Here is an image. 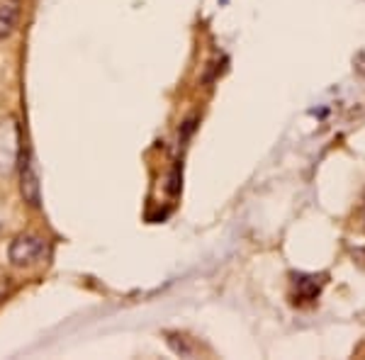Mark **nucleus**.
Instances as JSON below:
<instances>
[{
	"label": "nucleus",
	"mask_w": 365,
	"mask_h": 360,
	"mask_svg": "<svg viewBox=\"0 0 365 360\" xmlns=\"http://www.w3.org/2000/svg\"><path fill=\"white\" fill-rule=\"evenodd\" d=\"M46 251V244L42 236H34V234H22L10 244L8 249V258L13 265H32V263H39L42 261Z\"/></svg>",
	"instance_id": "1"
},
{
	"label": "nucleus",
	"mask_w": 365,
	"mask_h": 360,
	"mask_svg": "<svg viewBox=\"0 0 365 360\" xmlns=\"http://www.w3.org/2000/svg\"><path fill=\"white\" fill-rule=\"evenodd\" d=\"M20 132L15 122H3L0 125V170H10L20 156Z\"/></svg>",
	"instance_id": "2"
},
{
	"label": "nucleus",
	"mask_w": 365,
	"mask_h": 360,
	"mask_svg": "<svg viewBox=\"0 0 365 360\" xmlns=\"http://www.w3.org/2000/svg\"><path fill=\"white\" fill-rule=\"evenodd\" d=\"M20 158H22V175H20L22 197H25V202H29L32 207H39V178H37V170H34V166H32V158H29V153L20 151Z\"/></svg>",
	"instance_id": "3"
},
{
	"label": "nucleus",
	"mask_w": 365,
	"mask_h": 360,
	"mask_svg": "<svg viewBox=\"0 0 365 360\" xmlns=\"http://www.w3.org/2000/svg\"><path fill=\"white\" fill-rule=\"evenodd\" d=\"M20 0H0V42L15 32L17 22H20Z\"/></svg>",
	"instance_id": "4"
},
{
	"label": "nucleus",
	"mask_w": 365,
	"mask_h": 360,
	"mask_svg": "<svg viewBox=\"0 0 365 360\" xmlns=\"http://www.w3.org/2000/svg\"><path fill=\"white\" fill-rule=\"evenodd\" d=\"M3 229H5V224H3V217H0V234H3Z\"/></svg>",
	"instance_id": "5"
},
{
	"label": "nucleus",
	"mask_w": 365,
	"mask_h": 360,
	"mask_svg": "<svg viewBox=\"0 0 365 360\" xmlns=\"http://www.w3.org/2000/svg\"><path fill=\"white\" fill-rule=\"evenodd\" d=\"M0 297H3V287H0Z\"/></svg>",
	"instance_id": "6"
}]
</instances>
